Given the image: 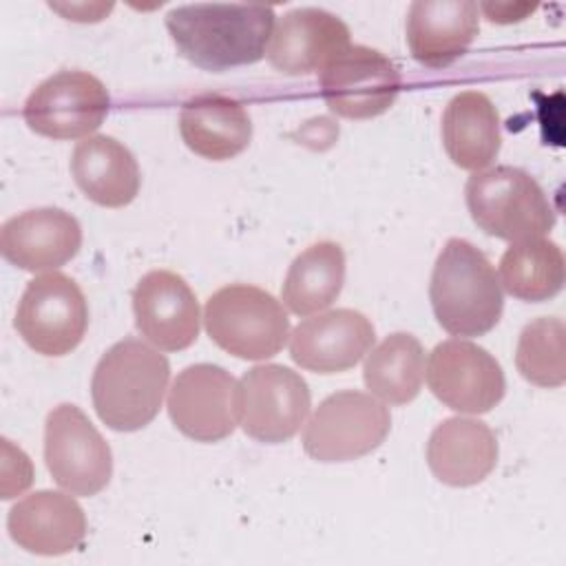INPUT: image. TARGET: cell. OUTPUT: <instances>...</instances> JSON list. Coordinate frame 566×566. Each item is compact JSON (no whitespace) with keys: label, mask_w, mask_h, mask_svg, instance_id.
Here are the masks:
<instances>
[{"label":"cell","mask_w":566,"mask_h":566,"mask_svg":"<svg viewBox=\"0 0 566 566\" xmlns=\"http://www.w3.org/2000/svg\"><path fill=\"white\" fill-rule=\"evenodd\" d=\"M179 53L206 71H228L259 62L274 29V11L261 4L197 2L166 13Z\"/></svg>","instance_id":"6da1fadb"},{"label":"cell","mask_w":566,"mask_h":566,"mask_svg":"<svg viewBox=\"0 0 566 566\" xmlns=\"http://www.w3.org/2000/svg\"><path fill=\"white\" fill-rule=\"evenodd\" d=\"M168 358L139 338L117 340L104 352L91 378V398L99 420L115 431L144 429L168 389Z\"/></svg>","instance_id":"7a4b0ae2"},{"label":"cell","mask_w":566,"mask_h":566,"mask_svg":"<svg viewBox=\"0 0 566 566\" xmlns=\"http://www.w3.org/2000/svg\"><path fill=\"white\" fill-rule=\"evenodd\" d=\"M429 301L442 329L453 336L491 332L504 310V292L491 261L469 241L449 239L436 259Z\"/></svg>","instance_id":"3957f363"},{"label":"cell","mask_w":566,"mask_h":566,"mask_svg":"<svg viewBox=\"0 0 566 566\" xmlns=\"http://www.w3.org/2000/svg\"><path fill=\"white\" fill-rule=\"evenodd\" d=\"M471 219L491 237L524 241L555 226V210L542 186L522 168L495 166L473 172L464 188Z\"/></svg>","instance_id":"277c9868"},{"label":"cell","mask_w":566,"mask_h":566,"mask_svg":"<svg viewBox=\"0 0 566 566\" xmlns=\"http://www.w3.org/2000/svg\"><path fill=\"white\" fill-rule=\"evenodd\" d=\"M203 325L221 349L245 360H265L279 354L290 336L283 303L248 283L223 285L210 294L203 307Z\"/></svg>","instance_id":"5b68a950"},{"label":"cell","mask_w":566,"mask_h":566,"mask_svg":"<svg viewBox=\"0 0 566 566\" xmlns=\"http://www.w3.org/2000/svg\"><path fill=\"white\" fill-rule=\"evenodd\" d=\"M391 429V416L376 396L345 389L327 396L312 413L303 449L318 462H349L378 449Z\"/></svg>","instance_id":"8992f818"},{"label":"cell","mask_w":566,"mask_h":566,"mask_svg":"<svg viewBox=\"0 0 566 566\" xmlns=\"http://www.w3.org/2000/svg\"><path fill=\"white\" fill-rule=\"evenodd\" d=\"M88 327V305L80 285L62 274L46 272L29 281L15 310V329L42 356L71 354Z\"/></svg>","instance_id":"52a82bcc"},{"label":"cell","mask_w":566,"mask_h":566,"mask_svg":"<svg viewBox=\"0 0 566 566\" xmlns=\"http://www.w3.org/2000/svg\"><path fill=\"white\" fill-rule=\"evenodd\" d=\"M44 460L53 480L71 495H95L113 475V453L77 405H57L44 422Z\"/></svg>","instance_id":"ba28073f"},{"label":"cell","mask_w":566,"mask_h":566,"mask_svg":"<svg viewBox=\"0 0 566 566\" xmlns=\"http://www.w3.org/2000/svg\"><path fill=\"white\" fill-rule=\"evenodd\" d=\"M312 407L305 378L285 365H256L239 380L241 429L268 444L296 436Z\"/></svg>","instance_id":"9c48e42d"},{"label":"cell","mask_w":566,"mask_h":566,"mask_svg":"<svg viewBox=\"0 0 566 566\" xmlns=\"http://www.w3.org/2000/svg\"><path fill=\"white\" fill-rule=\"evenodd\" d=\"M400 73L380 51L349 44L321 71V93L329 111L347 119L385 113L400 93Z\"/></svg>","instance_id":"30bf717a"},{"label":"cell","mask_w":566,"mask_h":566,"mask_svg":"<svg viewBox=\"0 0 566 566\" xmlns=\"http://www.w3.org/2000/svg\"><path fill=\"white\" fill-rule=\"evenodd\" d=\"M166 407L184 436L195 442H219L239 424V380L212 363L190 365L172 380Z\"/></svg>","instance_id":"8fae6325"},{"label":"cell","mask_w":566,"mask_h":566,"mask_svg":"<svg viewBox=\"0 0 566 566\" xmlns=\"http://www.w3.org/2000/svg\"><path fill=\"white\" fill-rule=\"evenodd\" d=\"M106 86L86 71H60L33 88L24 104V122L42 137H91L108 115Z\"/></svg>","instance_id":"7c38bea8"},{"label":"cell","mask_w":566,"mask_h":566,"mask_svg":"<svg viewBox=\"0 0 566 566\" xmlns=\"http://www.w3.org/2000/svg\"><path fill=\"white\" fill-rule=\"evenodd\" d=\"M427 382L440 402L460 413H486L506 391L495 356L464 338H449L433 347Z\"/></svg>","instance_id":"4fadbf2b"},{"label":"cell","mask_w":566,"mask_h":566,"mask_svg":"<svg viewBox=\"0 0 566 566\" xmlns=\"http://www.w3.org/2000/svg\"><path fill=\"white\" fill-rule=\"evenodd\" d=\"M135 325L164 352L190 347L199 336V303L184 276L170 270L146 272L133 290Z\"/></svg>","instance_id":"5bb4252c"},{"label":"cell","mask_w":566,"mask_h":566,"mask_svg":"<svg viewBox=\"0 0 566 566\" xmlns=\"http://www.w3.org/2000/svg\"><path fill=\"white\" fill-rule=\"evenodd\" d=\"M374 340L371 321L356 310L340 307L301 321L290 334V356L307 371L340 374L352 369Z\"/></svg>","instance_id":"9a60e30c"},{"label":"cell","mask_w":566,"mask_h":566,"mask_svg":"<svg viewBox=\"0 0 566 566\" xmlns=\"http://www.w3.org/2000/svg\"><path fill=\"white\" fill-rule=\"evenodd\" d=\"M349 46L347 24L318 7L287 11L272 29L268 60L283 75H310Z\"/></svg>","instance_id":"2e32d148"},{"label":"cell","mask_w":566,"mask_h":566,"mask_svg":"<svg viewBox=\"0 0 566 566\" xmlns=\"http://www.w3.org/2000/svg\"><path fill=\"white\" fill-rule=\"evenodd\" d=\"M82 245L80 221L62 208H35L4 221L2 256L20 270L46 272L69 263Z\"/></svg>","instance_id":"e0dca14e"},{"label":"cell","mask_w":566,"mask_h":566,"mask_svg":"<svg viewBox=\"0 0 566 566\" xmlns=\"http://www.w3.org/2000/svg\"><path fill=\"white\" fill-rule=\"evenodd\" d=\"M480 31V9L471 0H416L407 13V44L427 69L460 60Z\"/></svg>","instance_id":"ac0fdd59"},{"label":"cell","mask_w":566,"mask_h":566,"mask_svg":"<svg viewBox=\"0 0 566 566\" xmlns=\"http://www.w3.org/2000/svg\"><path fill=\"white\" fill-rule=\"evenodd\" d=\"M11 539L35 555H64L86 537L84 509L60 491H35L22 497L7 517Z\"/></svg>","instance_id":"d6986e66"},{"label":"cell","mask_w":566,"mask_h":566,"mask_svg":"<svg viewBox=\"0 0 566 566\" xmlns=\"http://www.w3.org/2000/svg\"><path fill=\"white\" fill-rule=\"evenodd\" d=\"M497 462V440L489 424L453 416L442 420L429 436L427 464L449 486L482 482Z\"/></svg>","instance_id":"ffe728a7"},{"label":"cell","mask_w":566,"mask_h":566,"mask_svg":"<svg viewBox=\"0 0 566 566\" xmlns=\"http://www.w3.org/2000/svg\"><path fill=\"white\" fill-rule=\"evenodd\" d=\"M179 133L195 155L226 161L248 148L252 119L241 102L219 93H203L181 106Z\"/></svg>","instance_id":"44dd1931"},{"label":"cell","mask_w":566,"mask_h":566,"mask_svg":"<svg viewBox=\"0 0 566 566\" xmlns=\"http://www.w3.org/2000/svg\"><path fill=\"white\" fill-rule=\"evenodd\" d=\"M71 175L77 188L104 208L128 206L142 181L135 155L111 135H91L77 142L71 155Z\"/></svg>","instance_id":"7402d4cb"},{"label":"cell","mask_w":566,"mask_h":566,"mask_svg":"<svg viewBox=\"0 0 566 566\" xmlns=\"http://www.w3.org/2000/svg\"><path fill=\"white\" fill-rule=\"evenodd\" d=\"M442 144L449 159L480 172L500 153V115L493 102L480 91H462L451 97L442 113Z\"/></svg>","instance_id":"603a6c76"},{"label":"cell","mask_w":566,"mask_h":566,"mask_svg":"<svg viewBox=\"0 0 566 566\" xmlns=\"http://www.w3.org/2000/svg\"><path fill=\"white\" fill-rule=\"evenodd\" d=\"M345 283V254L334 241H318L305 248L290 265L281 298L298 316L327 310Z\"/></svg>","instance_id":"cb8c5ba5"},{"label":"cell","mask_w":566,"mask_h":566,"mask_svg":"<svg viewBox=\"0 0 566 566\" xmlns=\"http://www.w3.org/2000/svg\"><path fill=\"white\" fill-rule=\"evenodd\" d=\"M424 349L411 334L396 332L367 352L363 380L371 396L385 405H407L422 387Z\"/></svg>","instance_id":"d4e9b609"},{"label":"cell","mask_w":566,"mask_h":566,"mask_svg":"<svg viewBox=\"0 0 566 566\" xmlns=\"http://www.w3.org/2000/svg\"><path fill=\"white\" fill-rule=\"evenodd\" d=\"M500 285L515 298L539 303L564 287V254L544 237L511 243L500 259Z\"/></svg>","instance_id":"484cf974"},{"label":"cell","mask_w":566,"mask_h":566,"mask_svg":"<svg viewBox=\"0 0 566 566\" xmlns=\"http://www.w3.org/2000/svg\"><path fill=\"white\" fill-rule=\"evenodd\" d=\"M566 327L562 318L539 316L531 321L515 349L517 371L537 387H559L566 380Z\"/></svg>","instance_id":"4316f807"},{"label":"cell","mask_w":566,"mask_h":566,"mask_svg":"<svg viewBox=\"0 0 566 566\" xmlns=\"http://www.w3.org/2000/svg\"><path fill=\"white\" fill-rule=\"evenodd\" d=\"M528 4H480L478 9H482L491 22H500V24H509V22H517L524 18V13H517V9H526Z\"/></svg>","instance_id":"83f0119b"}]
</instances>
